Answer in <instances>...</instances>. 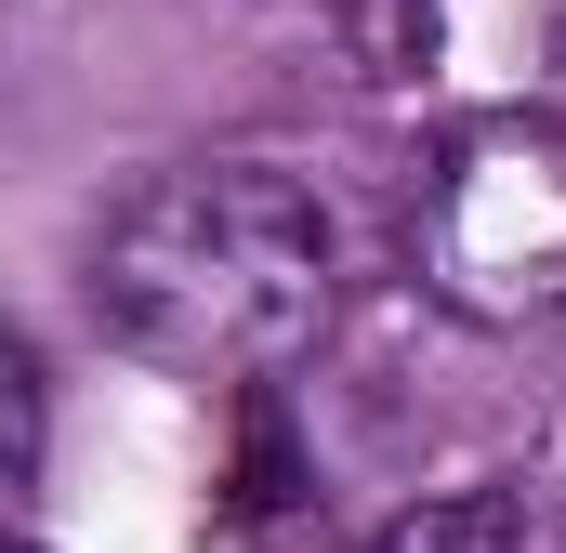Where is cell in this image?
Here are the masks:
<instances>
[{
  "instance_id": "1",
  "label": "cell",
  "mask_w": 566,
  "mask_h": 553,
  "mask_svg": "<svg viewBox=\"0 0 566 553\" xmlns=\"http://www.w3.org/2000/svg\"><path fill=\"white\" fill-rule=\"evenodd\" d=\"M93 316L171 383H277L343 316V225L290 158H171L93 238Z\"/></svg>"
},
{
  "instance_id": "5",
  "label": "cell",
  "mask_w": 566,
  "mask_h": 553,
  "mask_svg": "<svg viewBox=\"0 0 566 553\" xmlns=\"http://www.w3.org/2000/svg\"><path fill=\"white\" fill-rule=\"evenodd\" d=\"M514 488H527V514L566 528V383H554V409H541V435H527V474H514Z\"/></svg>"
},
{
  "instance_id": "2",
  "label": "cell",
  "mask_w": 566,
  "mask_h": 553,
  "mask_svg": "<svg viewBox=\"0 0 566 553\" xmlns=\"http://www.w3.org/2000/svg\"><path fill=\"white\" fill-rule=\"evenodd\" d=\"M409 276L461 330H554L566 316V119H461L409 198Z\"/></svg>"
},
{
  "instance_id": "3",
  "label": "cell",
  "mask_w": 566,
  "mask_h": 553,
  "mask_svg": "<svg viewBox=\"0 0 566 553\" xmlns=\"http://www.w3.org/2000/svg\"><path fill=\"white\" fill-rule=\"evenodd\" d=\"M369 553H527V488L488 474V488H422Z\"/></svg>"
},
{
  "instance_id": "4",
  "label": "cell",
  "mask_w": 566,
  "mask_h": 553,
  "mask_svg": "<svg viewBox=\"0 0 566 553\" xmlns=\"http://www.w3.org/2000/svg\"><path fill=\"white\" fill-rule=\"evenodd\" d=\"M40 474V356L0 330V501Z\"/></svg>"
}]
</instances>
